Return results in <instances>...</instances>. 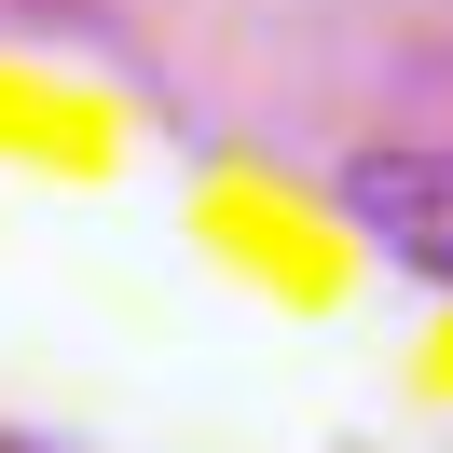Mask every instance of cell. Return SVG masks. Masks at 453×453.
Here are the masks:
<instances>
[{
    "instance_id": "obj_1",
    "label": "cell",
    "mask_w": 453,
    "mask_h": 453,
    "mask_svg": "<svg viewBox=\"0 0 453 453\" xmlns=\"http://www.w3.org/2000/svg\"><path fill=\"white\" fill-rule=\"evenodd\" d=\"M343 206H357V234L385 261H412V275L453 288V151H371L343 179Z\"/></svg>"
}]
</instances>
